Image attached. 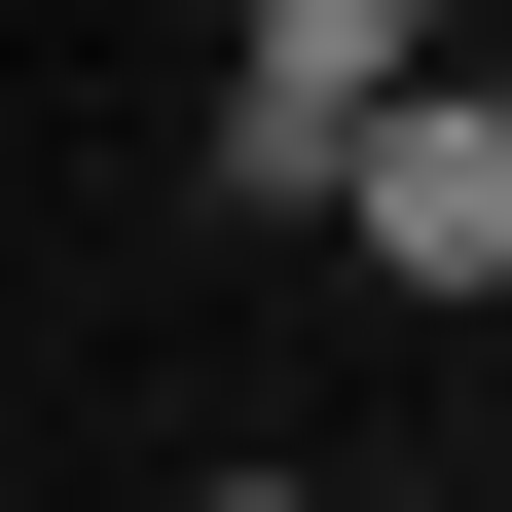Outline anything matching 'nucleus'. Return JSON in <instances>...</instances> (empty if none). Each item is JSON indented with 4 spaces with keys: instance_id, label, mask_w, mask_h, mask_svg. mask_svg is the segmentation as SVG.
<instances>
[{
    "instance_id": "1",
    "label": "nucleus",
    "mask_w": 512,
    "mask_h": 512,
    "mask_svg": "<svg viewBox=\"0 0 512 512\" xmlns=\"http://www.w3.org/2000/svg\"><path fill=\"white\" fill-rule=\"evenodd\" d=\"M330 220H366V293H476V330H512V110H476V74H403V110H366V147H330Z\"/></svg>"
},
{
    "instance_id": "2",
    "label": "nucleus",
    "mask_w": 512,
    "mask_h": 512,
    "mask_svg": "<svg viewBox=\"0 0 512 512\" xmlns=\"http://www.w3.org/2000/svg\"><path fill=\"white\" fill-rule=\"evenodd\" d=\"M403 74H439V0H256V74H220V110H293V147H366Z\"/></svg>"
},
{
    "instance_id": "3",
    "label": "nucleus",
    "mask_w": 512,
    "mask_h": 512,
    "mask_svg": "<svg viewBox=\"0 0 512 512\" xmlns=\"http://www.w3.org/2000/svg\"><path fill=\"white\" fill-rule=\"evenodd\" d=\"M220 512H330V476H220Z\"/></svg>"
}]
</instances>
